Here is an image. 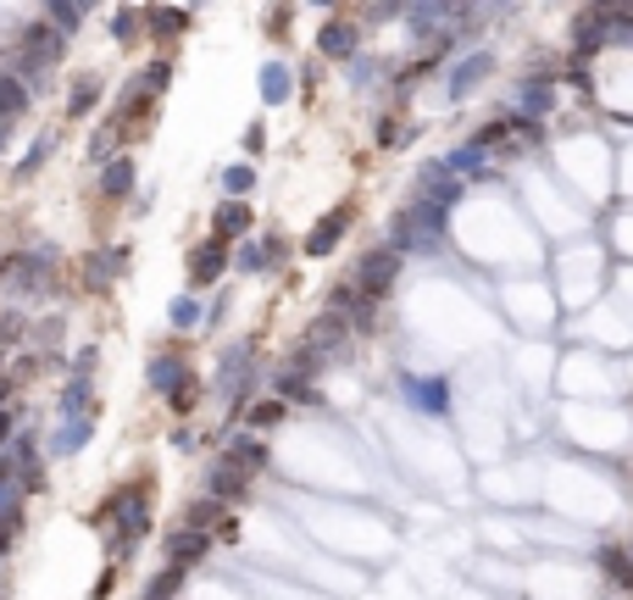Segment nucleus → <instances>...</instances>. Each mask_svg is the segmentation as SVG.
<instances>
[{
    "mask_svg": "<svg viewBox=\"0 0 633 600\" xmlns=\"http://www.w3.org/2000/svg\"><path fill=\"white\" fill-rule=\"evenodd\" d=\"M384 239L406 262H439V256H450V245H456V212L417 201V195H400V206L384 217Z\"/></svg>",
    "mask_w": 633,
    "mask_h": 600,
    "instance_id": "f257e3e1",
    "label": "nucleus"
},
{
    "mask_svg": "<svg viewBox=\"0 0 633 600\" xmlns=\"http://www.w3.org/2000/svg\"><path fill=\"white\" fill-rule=\"evenodd\" d=\"M395 400L417 422H450L462 389H456V373H444V367H400L395 373Z\"/></svg>",
    "mask_w": 633,
    "mask_h": 600,
    "instance_id": "f03ea898",
    "label": "nucleus"
},
{
    "mask_svg": "<svg viewBox=\"0 0 633 600\" xmlns=\"http://www.w3.org/2000/svg\"><path fill=\"white\" fill-rule=\"evenodd\" d=\"M500 72V50L495 45H462L456 56H450L444 67H439V95H444V106H467V101H478L484 90H489V78Z\"/></svg>",
    "mask_w": 633,
    "mask_h": 600,
    "instance_id": "7ed1b4c3",
    "label": "nucleus"
},
{
    "mask_svg": "<svg viewBox=\"0 0 633 600\" xmlns=\"http://www.w3.org/2000/svg\"><path fill=\"white\" fill-rule=\"evenodd\" d=\"M500 106H506L517 123L551 128V117L562 112V72H556V67H528V72H517Z\"/></svg>",
    "mask_w": 633,
    "mask_h": 600,
    "instance_id": "20e7f679",
    "label": "nucleus"
},
{
    "mask_svg": "<svg viewBox=\"0 0 633 600\" xmlns=\"http://www.w3.org/2000/svg\"><path fill=\"white\" fill-rule=\"evenodd\" d=\"M344 279L361 290V301L389 306V295H395V290H400V279H406V256H400L389 239H378V245H368V250L355 256Z\"/></svg>",
    "mask_w": 633,
    "mask_h": 600,
    "instance_id": "39448f33",
    "label": "nucleus"
},
{
    "mask_svg": "<svg viewBox=\"0 0 633 600\" xmlns=\"http://www.w3.org/2000/svg\"><path fill=\"white\" fill-rule=\"evenodd\" d=\"M355 223H361V201L350 195V201H334L306 234H301V262H328V256H339V245L355 234Z\"/></svg>",
    "mask_w": 633,
    "mask_h": 600,
    "instance_id": "423d86ee",
    "label": "nucleus"
},
{
    "mask_svg": "<svg viewBox=\"0 0 633 600\" xmlns=\"http://www.w3.org/2000/svg\"><path fill=\"white\" fill-rule=\"evenodd\" d=\"M295 262V245L279 234V228H267V234H250L234 245V273L239 279H273Z\"/></svg>",
    "mask_w": 633,
    "mask_h": 600,
    "instance_id": "0eeeda50",
    "label": "nucleus"
},
{
    "mask_svg": "<svg viewBox=\"0 0 633 600\" xmlns=\"http://www.w3.org/2000/svg\"><path fill=\"white\" fill-rule=\"evenodd\" d=\"M61 56H67V34H61L56 23L39 18V23H29V29L18 34V61H23L18 78L29 83V90H34V83H45V72H50Z\"/></svg>",
    "mask_w": 633,
    "mask_h": 600,
    "instance_id": "6e6552de",
    "label": "nucleus"
},
{
    "mask_svg": "<svg viewBox=\"0 0 633 600\" xmlns=\"http://www.w3.org/2000/svg\"><path fill=\"white\" fill-rule=\"evenodd\" d=\"M406 195H417V201H433V206H444V212H462L467 206V184L450 173V167L433 156V161H417L411 167V179H406Z\"/></svg>",
    "mask_w": 633,
    "mask_h": 600,
    "instance_id": "1a4fd4ad",
    "label": "nucleus"
},
{
    "mask_svg": "<svg viewBox=\"0 0 633 600\" xmlns=\"http://www.w3.org/2000/svg\"><path fill=\"white\" fill-rule=\"evenodd\" d=\"M234 273V245H223V239H195L190 250H184V279H190V290L195 295H206V290H217L223 279Z\"/></svg>",
    "mask_w": 633,
    "mask_h": 600,
    "instance_id": "9d476101",
    "label": "nucleus"
},
{
    "mask_svg": "<svg viewBox=\"0 0 633 600\" xmlns=\"http://www.w3.org/2000/svg\"><path fill=\"white\" fill-rule=\"evenodd\" d=\"M195 373V362H190V346H184V339H167V346H156L150 351V362H145V389L150 395H172L178 384H184Z\"/></svg>",
    "mask_w": 633,
    "mask_h": 600,
    "instance_id": "9b49d317",
    "label": "nucleus"
},
{
    "mask_svg": "<svg viewBox=\"0 0 633 600\" xmlns=\"http://www.w3.org/2000/svg\"><path fill=\"white\" fill-rule=\"evenodd\" d=\"M201 489H206L212 500H223V506L234 511V506H245V500H250L256 478H250V473H245V467H239L234 456H223V451H217V456H212V467H206V478H201Z\"/></svg>",
    "mask_w": 633,
    "mask_h": 600,
    "instance_id": "f8f14e48",
    "label": "nucleus"
},
{
    "mask_svg": "<svg viewBox=\"0 0 633 600\" xmlns=\"http://www.w3.org/2000/svg\"><path fill=\"white\" fill-rule=\"evenodd\" d=\"M368 50V34H361V23H350V18H323V29H317V61H350V56H361Z\"/></svg>",
    "mask_w": 633,
    "mask_h": 600,
    "instance_id": "ddd939ff",
    "label": "nucleus"
},
{
    "mask_svg": "<svg viewBox=\"0 0 633 600\" xmlns=\"http://www.w3.org/2000/svg\"><path fill=\"white\" fill-rule=\"evenodd\" d=\"M595 573L606 578L611 595H633V545L628 540H595Z\"/></svg>",
    "mask_w": 633,
    "mask_h": 600,
    "instance_id": "4468645a",
    "label": "nucleus"
},
{
    "mask_svg": "<svg viewBox=\"0 0 633 600\" xmlns=\"http://www.w3.org/2000/svg\"><path fill=\"white\" fill-rule=\"evenodd\" d=\"M128 268H134V245H112V250H89L83 256V284L95 290V295H106L117 279H128Z\"/></svg>",
    "mask_w": 633,
    "mask_h": 600,
    "instance_id": "2eb2a0df",
    "label": "nucleus"
},
{
    "mask_svg": "<svg viewBox=\"0 0 633 600\" xmlns=\"http://www.w3.org/2000/svg\"><path fill=\"white\" fill-rule=\"evenodd\" d=\"M190 23H195V12L190 7H145V39L150 45H161V56H172V45L190 34Z\"/></svg>",
    "mask_w": 633,
    "mask_h": 600,
    "instance_id": "dca6fc26",
    "label": "nucleus"
},
{
    "mask_svg": "<svg viewBox=\"0 0 633 600\" xmlns=\"http://www.w3.org/2000/svg\"><path fill=\"white\" fill-rule=\"evenodd\" d=\"M134 190H139V167H134V150H117L112 161H101V173H95V195H101L106 206H123Z\"/></svg>",
    "mask_w": 633,
    "mask_h": 600,
    "instance_id": "f3484780",
    "label": "nucleus"
},
{
    "mask_svg": "<svg viewBox=\"0 0 633 600\" xmlns=\"http://www.w3.org/2000/svg\"><path fill=\"white\" fill-rule=\"evenodd\" d=\"M206 234H212V239H223V245H239V239H250V234H256V206H250V201H234V195H223V201L212 206V223H206Z\"/></svg>",
    "mask_w": 633,
    "mask_h": 600,
    "instance_id": "a211bd4d",
    "label": "nucleus"
},
{
    "mask_svg": "<svg viewBox=\"0 0 633 600\" xmlns=\"http://www.w3.org/2000/svg\"><path fill=\"white\" fill-rule=\"evenodd\" d=\"M256 90H261V106L267 112H279V106H290L295 95H301V78H295V67L290 61H261V78H256Z\"/></svg>",
    "mask_w": 633,
    "mask_h": 600,
    "instance_id": "6ab92c4d",
    "label": "nucleus"
},
{
    "mask_svg": "<svg viewBox=\"0 0 633 600\" xmlns=\"http://www.w3.org/2000/svg\"><path fill=\"white\" fill-rule=\"evenodd\" d=\"M161 556H167L172 567H190V573H195V567L212 556V534H201V529H184V523H178V529H167Z\"/></svg>",
    "mask_w": 633,
    "mask_h": 600,
    "instance_id": "aec40b11",
    "label": "nucleus"
},
{
    "mask_svg": "<svg viewBox=\"0 0 633 600\" xmlns=\"http://www.w3.org/2000/svg\"><path fill=\"white\" fill-rule=\"evenodd\" d=\"M290 400H279V395H256L245 411H239V428H250V434H273V428H284L290 422Z\"/></svg>",
    "mask_w": 633,
    "mask_h": 600,
    "instance_id": "412c9836",
    "label": "nucleus"
},
{
    "mask_svg": "<svg viewBox=\"0 0 633 600\" xmlns=\"http://www.w3.org/2000/svg\"><path fill=\"white\" fill-rule=\"evenodd\" d=\"M106 101V83L95 72H83L72 78V90H67V123H83V117H95V106Z\"/></svg>",
    "mask_w": 633,
    "mask_h": 600,
    "instance_id": "4be33fe9",
    "label": "nucleus"
},
{
    "mask_svg": "<svg viewBox=\"0 0 633 600\" xmlns=\"http://www.w3.org/2000/svg\"><path fill=\"white\" fill-rule=\"evenodd\" d=\"M256 184H261V167H256L250 156H239V161L217 167V190H223V195H234V201H250V195H256Z\"/></svg>",
    "mask_w": 633,
    "mask_h": 600,
    "instance_id": "5701e85b",
    "label": "nucleus"
},
{
    "mask_svg": "<svg viewBox=\"0 0 633 600\" xmlns=\"http://www.w3.org/2000/svg\"><path fill=\"white\" fill-rule=\"evenodd\" d=\"M228 518V506L223 500H212L206 489L195 495V500H184V511H178V523H184V529H201V534H212L217 540V523Z\"/></svg>",
    "mask_w": 633,
    "mask_h": 600,
    "instance_id": "b1692460",
    "label": "nucleus"
},
{
    "mask_svg": "<svg viewBox=\"0 0 633 600\" xmlns=\"http://www.w3.org/2000/svg\"><path fill=\"white\" fill-rule=\"evenodd\" d=\"M89 440H95V411H78V417H61L50 451H56V456H72V451H83Z\"/></svg>",
    "mask_w": 633,
    "mask_h": 600,
    "instance_id": "393cba45",
    "label": "nucleus"
},
{
    "mask_svg": "<svg viewBox=\"0 0 633 600\" xmlns=\"http://www.w3.org/2000/svg\"><path fill=\"white\" fill-rule=\"evenodd\" d=\"M167 322H172V333H178V339H184V333H195V328H206V301H201L195 290L172 295V306H167Z\"/></svg>",
    "mask_w": 633,
    "mask_h": 600,
    "instance_id": "a878e982",
    "label": "nucleus"
},
{
    "mask_svg": "<svg viewBox=\"0 0 633 600\" xmlns=\"http://www.w3.org/2000/svg\"><path fill=\"white\" fill-rule=\"evenodd\" d=\"M384 72H389V67H384L378 56H368V50L344 61V83H350L355 95H368V90H384Z\"/></svg>",
    "mask_w": 633,
    "mask_h": 600,
    "instance_id": "bb28decb",
    "label": "nucleus"
},
{
    "mask_svg": "<svg viewBox=\"0 0 633 600\" xmlns=\"http://www.w3.org/2000/svg\"><path fill=\"white\" fill-rule=\"evenodd\" d=\"M61 417H78V411H95V373H72L61 384Z\"/></svg>",
    "mask_w": 633,
    "mask_h": 600,
    "instance_id": "cd10ccee",
    "label": "nucleus"
},
{
    "mask_svg": "<svg viewBox=\"0 0 633 600\" xmlns=\"http://www.w3.org/2000/svg\"><path fill=\"white\" fill-rule=\"evenodd\" d=\"M29 106H34L29 83H23L18 72H0V117H7V123H18V117H29Z\"/></svg>",
    "mask_w": 633,
    "mask_h": 600,
    "instance_id": "c85d7f7f",
    "label": "nucleus"
},
{
    "mask_svg": "<svg viewBox=\"0 0 633 600\" xmlns=\"http://www.w3.org/2000/svg\"><path fill=\"white\" fill-rule=\"evenodd\" d=\"M50 150H56V128H50V134H39V139H34V145L23 150V161L12 167V179H18V184L39 179V173H45V161H50Z\"/></svg>",
    "mask_w": 633,
    "mask_h": 600,
    "instance_id": "c756f323",
    "label": "nucleus"
},
{
    "mask_svg": "<svg viewBox=\"0 0 633 600\" xmlns=\"http://www.w3.org/2000/svg\"><path fill=\"white\" fill-rule=\"evenodd\" d=\"M201 400H206V378H201V373H190L184 384H178V389L167 395V411H172V417H184V422H190V417L201 411Z\"/></svg>",
    "mask_w": 633,
    "mask_h": 600,
    "instance_id": "7c9ffc66",
    "label": "nucleus"
},
{
    "mask_svg": "<svg viewBox=\"0 0 633 600\" xmlns=\"http://www.w3.org/2000/svg\"><path fill=\"white\" fill-rule=\"evenodd\" d=\"M145 39V7H117L112 12V45H139Z\"/></svg>",
    "mask_w": 633,
    "mask_h": 600,
    "instance_id": "2f4dec72",
    "label": "nucleus"
},
{
    "mask_svg": "<svg viewBox=\"0 0 633 600\" xmlns=\"http://www.w3.org/2000/svg\"><path fill=\"white\" fill-rule=\"evenodd\" d=\"M45 23H56L67 39L83 34V0H45Z\"/></svg>",
    "mask_w": 633,
    "mask_h": 600,
    "instance_id": "473e14b6",
    "label": "nucleus"
},
{
    "mask_svg": "<svg viewBox=\"0 0 633 600\" xmlns=\"http://www.w3.org/2000/svg\"><path fill=\"white\" fill-rule=\"evenodd\" d=\"M134 83H139L145 95H156V101H161V95L172 90V56H156V61H145Z\"/></svg>",
    "mask_w": 633,
    "mask_h": 600,
    "instance_id": "72a5a7b5",
    "label": "nucleus"
},
{
    "mask_svg": "<svg viewBox=\"0 0 633 600\" xmlns=\"http://www.w3.org/2000/svg\"><path fill=\"white\" fill-rule=\"evenodd\" d=\"M184 584H190V567H172V562H167V567L145 584V600H178V589H184Z\"/></svg>",
    "mask_w": 633,
    "mask_h": 600,
    "instance_id": "f704fd0d",
    "label": "nucleus"
},
{
    "mask_svg": "<svg viewBox=\"0 0 633 600\" xmlns=\"http://www.w3.org/2000/svg\"><path fill=\"white\" fill-rule=\"evenodd\" d=\"M290 18H295V0H273V7L261 12V34L267 39H290Z\"/></svg>",
    "mask_w": 633,
    "mask_h": 600,
    "instance_id": "c9c22d12",
    "label": "nucleus"
},
{
    "mask_svg": "<svg viewBox=\"0 0 633 600\" xmlns=\"http://www.w3.org/2000/svg\"><path fill=\"white\" fill-rule=\"evenodd\" d=\"M373 145H378V150H400V145H406V117H400V112H378Z\"/></svg>",
    "mask_w": 633,
    "mask_h": 600,
    "instance_id": "e433bc0d",
    "label": "nucleus"
},
{
    "mask_svg": "<svg viewBox=\"0 0 633 600\" xmlns=\"http://www.w3.org/2000/svg\"><path fill=\"white\" fill-rule=\"evenodd\" d=\"M172 451H201V428L195 422H178L172 428Z\"/></svg>",
    "mask_w": 633,
    "mask_h": 600,
    "instance_id": "4c0bfd02",
    "label": "nucleus"
},
{
    "mask_svg": "<svg viewBox=\"0 0 633 600\" xmlns=\"http://www.w3.org/2000/svg\"><path fill=\"white\" fill-rule=\"evenodd\" d=\"M239 145H245V156H250V161H256V156H261V150H267V123H250V128H245V139H239Z\"/></svg>",
    "mask_w": 633,
    "mask_h": 600,
    "instance_id": "58836bf2",
    "label": "nucleus"
},
{
    "mask_svg": "<svg viewBox=\"0 0 633 600\" xmlns=\"http://www.w3.org/2000/svg\"><path fill=\"white\" fill-rule=\"evenodd\" d=\"M12 428H18V411H12V406H0V451L12 445Z\"/></svg>",
    "mask_w": 633,
    "mask_h": 600,
    "instance_id": "ea45409f",
    "label": "nucleus"
},
{
    "mask_svg": "<svg viewBox=\"0 0 633 600\" xmlns=\"http://www.w3.org/2000/svg\"><path fill=\"white\" fill-rule=\"evenodd\" d=\"M12 389H18V384H12V373H7V367H0V406H7V400H12Z\"/></svg>",
    "mask_w": 633,
    "mask_h": 600,
    "instance_id": "a19ab883",
    "label": "nucleus"
},
{
    "mask_svg": "<svg viewBox=\"0 0 633 600\" xmlns=\"http://www.w3.org/2000/svg\"><path fill=\"white\" fill-rule=\"evenodd\" d=\"M306 7H317V12H334V7H339V0H306Z\"/></svg>",
    "mask_w": 633,
    "mask_h": 600,
    "instance_id": "79ce46f5",
    "label": "nucleus"
},
{
    "mask_svg": "<svg viewBox=\"0 0 633 600\" xmlns=\"http://www.w3.org/2000/svg\"><path fill=\"white\" fill-rule=\"evenodd\" d=\"M7 139H12V123H7V117H0V145H7Z\"/></svg>",
    "mask_w": 633,
    "mask_h": 600,
    "instance_id": "37998d69",
    "label": "nucleus"
},
{
    "mask_svg": "<svg viewBox=\"0 0 633 600\" xmlns=\"http://www.w3.org/2000/svg\"><path fill=\"white\" fill-rule=\"evenodd\" d=\"M201 7H212V0H190V12H201Z\"/></svg>",
    "mask_w": 633,
    "mask_h": 600,
    "instance_id": "c03bdc74",
    "label": "nucleus"
},
{
    "mask_svg": "<svg viewBox=\"0 0 633 600\" xmlns=\"http://www.w3.org/2000/svg\"><path fill=\"white\" fill-rule=\"evenodd\" d=\"M606 600H633V595H606Z\"/></svg>",
    "mask_w": 633,
    "mask_h": 600,
    "instance_id": "a18cd8bd",
    "label": "nucleus"
},
{
    "mask_svg": "<svg viewBox=\"0 0 633 600\" xmlns=\"http://www.w3.org/2000/svg\"><path fill=\"white\" fill-rule=\"evenodd\" d=\"M83 12H89V0H83Z\"/></svg>",
    "mask_w": 633,
    "mask_h": 600,
    "instance_id": "49530a36",
    "label": "nucleus"
},
{
    "mask_svg": "<svg viewBox=\"0 0 633 600\" xmlns=\"http://www.w3.org/2000/svg\"><path fill=\"white\" fill-rule=\"evenodd\" d=\"M628 545H633V540H628Z\"/></svg>",
    "mask_w": 633,
    "mask_h": 600,
    "instance_id": "de8ad7c7",
    "label": "nucleus"
}]
</instances>
